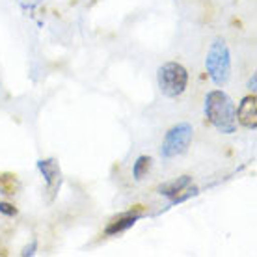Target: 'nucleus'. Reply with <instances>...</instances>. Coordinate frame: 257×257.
Returning <instances> with one entry per match:
<instances>
[{"label": "nucleus", "instance_id": "nucleus-1", "mask_svg": "<svg viewBox=\"0 0 257 257\" xmlns=\"http://www.w3.org/2000/svg\"><path fill=\"white\" fill-rule=\"evenodd\" d=\"M205 116L222 135L237 133V106L224 90H211L205 95Z\"/></svg>", "mask_w": 257, "mask_h": 257}, {"label": "nucleus", "instance_id": "nucleus-2", "mask_svg": "<svg viewBox=\"0 0 257 257\" xmlns=\"http://www.w3.org/2000/svg\"><path fill=\"white\" fill-rule=\"evenodd\" d=\"M205 69L209 78L216 86H225L231 78V52L224 38H216L211 43L205 56Z\"/></svg>", "mask_w": 257, "mask_h": 257}, {"label": "nucleus", "instance_id": "nucleus-3", "mask_svg": "<svg viewBox=\"0 0 257 257\" xmlns=\"http://www.w3.org/2000/svg\"><path fill=\"white\" fill-rule=\"evenodd\" d=\"M159 90L168 99H177L187 91L188 71L179 62H166L157 69Z\"/></svg>", "mask_w": 257, "mask_h": 257}, {"label": "nucleus", "instance_id": "nucleus-4", "mask_svg": "<svg viewBox=\"0 0 257 257\" xmlns=\"http://www.w3.org/2000/svg\"><path fill=\"white\" fill-rule=\"evenodd\" d=\"M194 127L188 121H181L168 131L164 135V140L161 144L162 159H175L185 155L192 144Z\"/></svg>", "mask_w": 257, "mask_h": 257}, {"label": "nucleus", "instance_id": "nucleus-5", "mask_svg": "<svg viewBox=\"0 0 257 257\" xmlns=\"http://www.w3.org/2000/svg\"><path fill=\"white\" fill-rule=\"evenodd\" d=\"M38 170L45 179V188L52 199L62 185V170H60L58 161L56 159H41V161H38Z\"/></svg>", "mask_w": 257, "mask_h": 257}, {"label": "nucleus", "instance_id": "nucleus-6", "mask_svg": "<svg viewBox=\"0 0 257 257\" xmlns=\"http://www.w3.org/2000/svg\"><path fill=\"white\" fill-rule=\"evenodd\" d=\"M237 121L242 127L255 131L257 128V97L255 93H250L240 99L237 106Z\"/></svg>", "mask_w": 257, "mask_h": 257}, {"label": "nucleus", "instance_id": "nucleus-7", "mask_svg": "<svg viewBox=\"0 0 257 257\" xmlns=\"http://www.w3.org/2000/svg\"><path fill=\"white\" fill-rule=\"evenodd\" d=\"M142 218V211L136 207V209H131V211L119 214L117 218H114L106 227H104V235L106 237H114V235H119V233L131 229L133 225Z\"/></svg>", "mask_w": 257, "mask_h": 257}, {"label": "nucleus", "instance_id": "nucleus-8", "mask_svg": "<svg viewBox=\"0 0 257 257\" xmlns=\"http://www.w3.org/2000/svg\"><path fill=\"white\" fill-rule=\"evenodd\" d=\"M190 185H192V177H190V175H181V177H175V179L168 181V183H162L157 192L168 199H174V198H177L179 194L185 192Z\"/></svg>", "mask_w": 257, "mask_h": 257}, {"label": "nucleus", "instance_id": "nucleus-9", "mask_svg": "<svg viewBox=\"0 0 257 257\" xmlns=\"http://www.w3.org/2000/svg\"><path fill=\"white\" fill-rule=\"evenodd\" d=\"M153 168V157L149 155H140L135 162H133V177L135 181H142L144 177H148V174Z\"/></svg>", "mask_w": 257, "mask_h": 257}, {"label": "nucleus", "instance_id": "nucleus-10", "mask_svg": "<svg viewBox=\"0 0 257 257\" xmlns=\"http://www.w3.org/2000/svg\"><path fill=\"white\" fill-rule=\"evenodd\" d=\"M17 188H19V183H17V177L12 174H2L0 175V190L6 196H13L17 194Z\"/></svg>", "mask_w": 257, "mask_h": 257}, {"label": "nucleus", "instance_id": "nucleus-11", "mask_svg": "<svg viewBox=\"0 0 257 257\" xmlns=\"http://www.w3.org/2000/svg\"><path fill=\"white\" fill-rule=\"evenodd\" d=\"M36 251H38V240L34 238L30 244H26L25 248H23L21 255H23V257H32V255H36Z\"/></svg>", "mask_w": 257, "mask_h": 257}, {"label": "nucleus", "instance_id": "nucleus-12", "mask_svg": "<svg viewBox=\"0 0 257 257\" xmlns=\"http://www.w3.org/2000/svg\"><path fill=\"white\" fill-rule=\"evenodd\" d=\"M0 214H4V216H15V214H17V209H15L12 203L0 201Z\"/></svg>", "mask_w": 257, "mask_h": 257}, {"label": "nucleus", "instance_id": "nucleus-13", "mask_svg": "<svg viewBox=\"0 0 257 257\" xmlns=\"http://www.w3.org/2000/svg\"><path fill=\"white\" fill-rule=\"evenodd\" d=\"M255 84H257V75L253 73V75H251V78L248 80V90H250L251 93H255Z\"/></svg>", "mask_w": 257, "mask_h": 257}]
</instances>
